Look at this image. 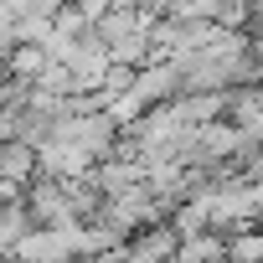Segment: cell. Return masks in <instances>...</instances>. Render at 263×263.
I'll list each match as a JSON object with an SVG mask.
<instances>
[{
    "label": "cell",
    "mask_w": 263,
    "mask_h": 263,
    "mask_svg": "<svg viewBox=\"0 0 263 263\" xmlns=\"http://www.w3.org/2000/svg\"><path fill=\"white\" fill-rule=\"evenodd\" d=\"M31 232V217H26V201H0V258H11L21 248V237Z\"/></svg>",
    "instance_id": "obj_6"
},
{
    "label": "cell",
    "mask_w": 263,
    "mask_h": 263,
    "mask_svg": "<svg viewBox=\"0 0 263 263\" xmlns=\"http://www.w3.org/2000/svg\"><path fill=\"white\" fill-rule=\"evenodd\" d=\"M52 31L67 36V42H72V36H88V31H93V16H88L83 6H62V11L52 16Z\"/></svg>",
    "instance_id": "obj_9"
},
{
    "label": "cell",
    "mask_w": 263,
    "mask_h": 263,
    "mask_svg": "<svg viewBox=\"0 0 263 263\" xmlns=\"http://www.w3.org/2000/svg\"><path fill=\"white\" fill-rule=\"evenodd\" d=\"M237 31H242V36H248V42L258 47V42H263V6H248V11H242V26H237Z\"/></svg>",
    "instance_id": "obj_10"
},
{
    "label": "cell",
    "mask_w": 263,
    "mask_h": 263,
    "mask_svg": "<svg viewBox=\"0 0 263 263\" xmlns=\"http://www.w3.org/2000/svg\"><path fill=\"white\" fill-rule=\"evenodd\" d=\"M227 258H232V263H263V222L232 232V237H227Z\"/></svg>",
    "instance_id": "obj_8"
},
{
    "label": "cell",
    "mask_w": 263,
    "mask_h": 263,
    "mask_svg": "<svg viewBox=\"0 0 263 263\" xmlns=\"http://www.w3.org/2000/svg\"><path fill=\"white\" fill-rule=\"evenodd\" d=\"M52 67V57H47V47H16L11 57H6V67H0V72H6V78H21V83H42V72Z\"/></svg>",
    "instance_id": "obj_7"
},
{
    "label": "cell",
    "mask_w": 263,
    "mask_h": 263,
    "mask_svg": "<svg viewBox=\"0 0 263 263\" xmlns=\"http://www.w3.org/2000/svg\"><path fill=\"white\" fill-rule=\"evenodd\" d=\"M36 165H42V176H57V181H78V176H88V171H93V160H88L78 145L57 140V135L36 145Z\"/></svg>",
    "instance_id": "obj_3"
},
{
    "label": "cell",
    "mask_w": 263,
    "mask_h": 263,
    "mask_svg": "<svg viewBox=\"0 0 263 263\" xmlns=\"http://www.w3.org/2000/svg\"><path fill=\"white\" fill-rule=\"evenodd\" d=\"M11 263H78L72 227H31L21 248L11 253Z\"/></svg>",
    "instance_id": "obj_2"
},
{
    "label": "cell",
    "mask_w": 263,
    "mask_h": 263,
    "mask_svg": "<svg viewBox=\"0 0 263 263\" xmlns=\"http://www.w3.org/2000/svg\"><path fill=\"white\" fill-rule=\"evenodd\" d=\"M176 263H232L227 258V237L222 232H191V237H181L176 242Z\"/></svg>",
    "instance_id": "obj_5"
},
{
    "label": "cell",
    "mask_w": 263,
    "mask_h": 263,
    "mask_svg": "<svg viewBox=\"0 0 263 263\" xmlns=\"http://www.w3.org/2000/svg\"><path fill=\"white\" fill-rule=\"evenodd\" d=\"M42 176V165H36V145H26V140H0V181H11V186H31Z\"/></svg>",
    "instance_id": "obj_4"
},
{
    "label": "cell",
    "mask_w": 263,
    "mask_h": 263,
    "mask_svg": "<svg viewBox=\"0 0 263 263\" xmlns=\"http://www.w3.org/2000/svg\"><path fill=\"white\" fill-rule=\"evenodd\" d=\"M21 201H26L31 227H78L72 196H67V186H62L57 176H36V181L21 191Z\"/></svg>",
    "instance_id": "obj_1"
}]
</instances>
